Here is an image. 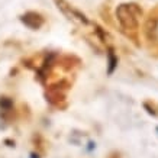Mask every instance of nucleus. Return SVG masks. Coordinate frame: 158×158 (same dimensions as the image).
<instances>
[{"label": "nucleus", "instance_id": "f257e3e1", "mask_svg": "<svg viewBox=\"0 0 158 158\" xmlns=\"http://www.w3.org/2000/svg\"><path fill=\"white\" fill-rule=\"evenodd\" d=\"M142 9L136 3H122L116 7V19L125 32H136L139 28V18Z\"/></svg>", "mask_w": 158, "mask_h": 158}, {"label": "nucleus", "instance_id": "f03ea898", "mask_svg": "<svg viewBox=\"0 0 158 158\" xmlns=\"http://www.w3.org/2000/svg\"><path fill=\"white\" fill-rule=\"evenodd\" d=\"M57 7L62 12V15H65L71 22H76L78 25H89V19L84 13H81L78 9H76L74 6H71L65 0H55Z\"/></svg>", "mask_w": 158, "mask_h": 158}, {"label": "nucleus", "instance_id": "7ed1b4c3", "mask_svg": "<svg viewBox=\"0 0 158 158\" xmlns=\"http://www.w3.org/2000/svg\"><path fill=\"white\" fill-rule=\"evenodd\" d=\"M145 36L149 42H158V9L151 12L145 22Z\"/></svg>", "mask_w": 158, "mask_h": 158}, {"label": "nucleus", "instance_id": "20e7f679", "mask_svg": "<svg viewBox=\"0 0 158 158\" xmlns=\"http://www.w3.org/2000/svg\"><path fill=\"white\" fill-rule=\"evenodd\" d=\"M20 20L25 26H28L29 29H39L44 25V18L42 15H39L38 12H26L25 15L20 16Z\"/></svg>", "mask_w": 158, "mask_h": 158}, {"label": "nucleus", "instance_id": "39448f33", "mask_svg": "<svg viewBox=\"0 0 158 158\" xmlns=\"http://www.w3.org/2000/svg\"><path fill=\"white\" fill-rule=\"evenodd\" d=\"M109 64H110L109 73H113V68H115V65H116V60H115V57H113V54L112 52L109 54Z\"/></svg>", "mask_w": 158, "mask_h": 158}]
</instances>
